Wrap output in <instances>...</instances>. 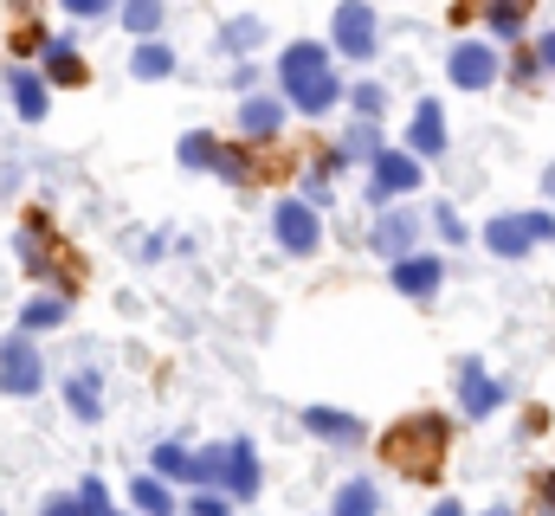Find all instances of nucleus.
<instances>
[{"label": "nucleus", "instance_id": "5701e85b", "mask_svg": "<svg viewBox=\"0 0 555 516\" xmlns=\"http://www.w3.org/2000/svg\"><path fill=\"white\" fill-rule=\"evenodd\" d=\"M175 46L168 39H137V52H130V78H142V85H162V78H175Z\"/></svg>", "mask_w": 555, "mask_h": 516}, {"label": "nucleus", "instance_id": "ea45409f", "mask_svg": "<svg viewBox=\"0 0 555 516\" xmlns=\"http://www.w3.org/2000/svg\"><path fill=\"white\" fill-rule=\"evenodd\" d=\"M78 498H85V511H91V516L111 511V491H104V478H85V485H78Z\"/></svg>", "mask_w": 555, "mask_h": 516}, {"label": "nucleus", "instance_id": "e433bc0d", "mask_svg": "<svg viewBox=\"0 0 555 516\" xmlns=\"http://www.w3.org/2000/svg\"><path fill=\"white\" fill-rule=\"evenodd\" d=\"M181 516H233V498H227V491H194V498L181 504Z\"/></svg>", "mask_w": 555, "mask_h": 516}, {"label": "nucleus", "instance_id": "09e8293b", "mask_svg": "<svg viewBox=\"0 0 555 516\" xmlns=\"http://www.w3.org/2000/svg\"><path fill=\"white\" fill-rule=\"evenodd\" d=\"M0 516H7V511H0Z\"/></svg>", "mask_w": 555, "mask_h": 516}, {"label": "nucleus", "instance_id": "2f4dec72", "mask_svg": "<svg viewBox=\"0 0 555 516\" xmlns=\"http://www.w3.org/2000/svg\"><path fill=\"white\" fill-rule=\"evenodd\" d=\"M117 20H124L130 39H155V26H162V0H124Z\"/></svg>", "mask_w": 555, "mask_h": 516}, {"label": "nucleus", "instance_id": "aec40b11", "mask_svg": "<svg viewBox=\"0 0 555 516\" xmlns=\"http://www.w3.org/2000/svg\"><path fill=\"white\" fill-rule=\"evenodd\" d=\"M304 433L323 439V446H362L369 439L362 413H343V407H304Z\"/></svg>", "mask_w": 555, "mask_h": 516}, {"label": "nucleus", "instance_id": "6ab92c4d", "mask_svg": "<svg viewBox=\"0 0 555 516\" xmlns=\"http://www.w3.org/2000/svg\"><path fill=\"white\" fill-rule=\"evenodd\" d=\"M46 46H52V33H46V20H39V13H13V20H7V33H0V52H7L13 65H39V59H46Z\"/></svg>", "mask_w": 555, "mask_h": 516}, {"label": "nucleus", "instance_id": "393cba45", "mask_svg": "<svg viewBox=\"0 0 555 516\" xmlns=\"http://www.w3.org/2000/svg\"><path fill=\"white\" fill-rule=\"evenodd\" d=\"M130 511H137V516H181V504H175L168 478L142 472V478H130Z\"/></svg>", "mask_w": 555, "mask_h": 516}, {"label": "nucleus", "instance_id": "37998d69", "mask_svg": "<svg viewBox=\"0 0 555 516\" xmlns=\"http://www.w3.org/2000/svg\"><path fill=\"white\" fill-rule=\"evenodd\" d=\"M433 516H465V504H459V498H439V504H433Z\"/></svg>", "mask_w": 555, "mask_h": 516}, {"label": "nucleus", "instance_id": "423d86ee", "mask_svg": "<svg viewBox=\"0 0 555 516\" xmlns=\"http://www.w3.org/2000/svg\"><path fill=\"white\" fill-rule=\"evenodd\" d=\"M272 240L284 258H317L323 253V207H310L304 194H284L272 207Z\"/></svg>", "mask_w": 555, "mask_h": 516}, {"label": "nucleus", "instance_id": "de8ad7c7", "mask_svg": "<svg viewBox=\"0 0 555 516\" xmlns=\"http://www.w3.org/2000/svg\"><path fill=\"white\" fill-rule=\"evenodd\" d=\"M104 516H117V511H104Z\"/></svg>", "mask_w": 555, "mask_h": 516}, {"label": "nucleus", "instance_id": "f3484780", "mask_svg": "<svg viewBox=\"0 0 555 516\" xmlns=\"http://www.w3.org/2000/svg\"><path fill=\"white\" fill-rule=\"evenodd\" d=\"M284 111H291L284 98H259V91H253V98H240L233 136H246V142H259V149H266V142H278V136H284Z\"/></svg>", "mask_w": 555, "mask_h": 516}, {"label": "nucleus", "instance_id": "58836bf2", "mask_svg": "<svg viewBox=\"0 0 555 516\" xmlns=\"http://www.w3.org/2000/svg\"><path fill=\"white\" fill-rule=\"evenodd\" d=\"M39 516H91V511H85V498H78V491H52V498L39 504Z\"/></svg>", "mask_w": 555, "mask_h": 516}, {"label": "nucleus", "instance_id": "4c0bfd02", "mask_svg": "<svg viewBox=\"0 0 555 516\" xmlns=\"http://www.w3.org/2000/svg\"><path fill=\"white\" fill-rule=\"evenodd\" d=\"M59 7H65L72 20H111V13H117L124 0H59Z\"/></svg>", "mask_w": 555, "mask_h": 516}, {"label": "nucleus", "instance_id": "c03bdc74", "mask_svg": "<svg viewBox=\"0 0 555 516\" xmlns=\"http://www.w3.org/2000/svg\"><path fill=\"white\" fill-rule=\"evenodd\" d=\"M543 201H550V207H555V162H550V168H543Z\"/></svg>", "mask_w": 555, "mask_h": 516}, {"label": "nucleus", "instance_id": "4be33fe9", "mask_svg": "<svg viewBox=\"0 0 555 516\" xmlns=\"http://www.w3.org/2000/svg\"><path fill=\"white\" fill-rule=\"evenodd\" d=\"M65 317H72V297H65V291H33V297L20 304V330H26V336H39V330L52 336V330H65Z\"/></svg>", "mask_w": 555, "mask_h": 516}, {"label": "nucleus", "instance_id": "f257e3e1", "mask_svg": "<svg viewBox=\"0 0 555 516\" xmlns=\"http://www.w3.org/2000/svg\"><path fill=\"white\" fill-rule=\"evenodd\" d=\"M375 452H382V465H388L395 478H408V485H439V478H446V452H452V413H433V407L401 413V420L375 439Z\"/></svg>", "mask_w": 555, "mask_h": 516}, {"label": "nucleus", "instance_id": "f704fd0d", "mask_svg": "<svg viewBox=\"0 0 555 516\" xmlns=\"http://www.w3.org/2000/svg\"><path fill=\"white\" fill-rule=\"evenodd\" d=\"M433 233H439L446 246H465V240H472V227L452 214V201H433Z\"/></svg>", "mask_w": 555, "mask_h": 516}, {"label": "nucleus", "instance_id": "7c9ffc66", "mask_svg": "<svg viewBox=\"0 0 555 516\" xmlns=\"http://www.w3.org/2000/svg\"><path fill=\"white\" fill-rule=\"evenodd\" d=\"M382 149H388V142H382V124H362V117H356V124L343 129V155H349V162H375Z\"/></svg>", "mask_w": 555, "mask_h": 516}, {"label": "nucleus", "instance_id": "0eeeda50", "mask_svg": "<svg viewBox=\"0 0 555 516\" xmlns=\"http://www.w3.org/2000/svg\"><path fill=\"white\" fill-rule=\"evenodd\" d=\"M420 188H426V162L408 155V149H382L369 162V207H395V201H408Z\"/></svg>", "mask_w": 555, "mask_h": 516}, {"label": "nucleus", "instance_id": "9d476101", "mask_svg": "<svg viewBox=\"0 0 555 516\" xmlns=\"http://www.w3.org/2000/svg\"><path fill=\"white\" fill-rule=\"evenodd\" d=\"M446 78H452L459 91H491V85L504 78V52H498L491 39H459V46L446 52Z\"/></svg>", "mask_w": 555, "mask_h": 516}, {"label": "nucleus", "instance_id": "b1692460", "mask_svg": "<svg viewBox=\"0 0 555 516\" xmlns=\"http://www.w3.org/2000/svg\"><path fill=\"white\" fill-rule=\"evenodd\" d=\"M65 407H72V420L98 426V420H104V382H98L91 369H78V375L65 382Z\"/></svg>", "mask_w": 555, "mask_h": 516}, {"label": "nucleus", "instance_id": "473e14b6", "mask_svg": "<svg viewBox=\"0 0 555 516\" xmlns=\"http://www.w3.org/2000/svg\"><path fill=\"white\" fill-rule=\"evenodd\" d=\"M362 124H382L388 117V85H349V98H343Z\"/></svg>", "mask_w": 555, "mask_h": 516}, {"label": "nucleus", "instance_id": "a19ab883", "mask_svg": "<svg viewBox=\"0 0 555 516\" xmlns=\"http://www.w3.org/2000/svg\"><path fill=\"white\" fill-rule=\"evenodd\" d=\"M253 85H259V72H253L246 59H233V91H246V98H253Z\"/></svg>", "mask_w": 555, "mask_h": 516}, {"label": "nucleus", "instance_id": "f8f14e48", "mask_svg": "<svg viewBox=\"0 0 555 516\" xmlns=\"http://www.w3.org/2000/svg\"><path fill=\"white\" fill-rule=\"evenodd\" d=\"M388 284L408 297V304H433L439 297V284H446V258L439 253H408L388 265Z\"/></svg>", "mask_w": 555, "mask_h": 516}, {"label": "nucleus", "instance_id": "7ed1b4c3", "mask_svg": "<svg viewBox=\"0 0 555 516\" xmlns=\"http://www.w3.org/2000/svg\"><path fill=\"white\" fill-rule=\"evenodd\" d=\"M550 240H555V207H524V214L485 220V253L491 258H530Z\"/></svg>", "mask_w": 555, "mask_h": 516}, {"label": "nucleus", "instance_id": "2eb2a0df", "mask_svg": "<svg viewBox=\"0 0 555 516\" xmlns=\"http://www.w3.org/2000/svg\"><path fill=\"white\" fill-rule=\"evenodd\" d=\"M7 98H13L20 124H46V111H52V85L39 65H7Z\"/></svg>", "mask_w": 555, "mask_h": 516}, {"label": "nucleus", "instance_id": "9b49d317", "mask_svg": "<svg viewBox=\"0 0 555 516\" xmlns=\"http://www.w3.org/2000/svg\"><path fill=\"white\" fill-rule=\"evenodd\" d=\"M259 485H266V472H259V446L240 433V439H227V459H220V491L233 498V504H253L259 498Z\"/></svg>", "mask_w": 555, "mask_h": 516}, {"label": "nucleus", "instance_id": "79ce46f5", "mask_svg": "<svg viewBox=\"0 0 555 516\" xmlns=\"http://www.w3.org/2000/svg\"><path fill=\"white\" fill-rule=\"evenodd\" d=\"M537 59H543V72L555 78V26L550 33H537Z\"/></svg>", "mask_w": 555, "mask_h": 516}, {"label": "nucleus", "instance_id": "39448f33", "mask_svg": "<svg viewBox=\"0 0 555 516\" xmlns=\"http://www.w3.org/2000/svg\"><path fill=\"white\" fill-rule=\"evenodd\" d=\"M446 20H452V26H472V20H478L491 39L517 46V39L530 33V20H537V0H452Z\"/></svg>", "mask_w": 555, "mask_h": 516}, {"label": "nucleus", "instance_id": "6e6552de", "mask_svg": "<svg viewBox=\"0 0 555 516\" xmlns=\"http://www.w3.org/2000/svg\"><path fill=\"white\" fill-rule=\"evenodd\" d=\"M0 394H7V400L46 394V356H39V343H33L26 330H13V336L0 343Z\"/></svg>", "mask_w": 555, "mask_h": 516}, {"label": "nucleus", "instance_id": "c9c22d12", "mask_svg": "<svg viewBox=\"0 0 555 516\" xmlns=\"http://www.w3.org/2000/svg\"><path fill=\"white\" fill-rule=\"evenodd\" d=\"M524 516H555V465H543L537 478H530V504Z\"/></svg>", "mask_w": 555, "mask_h": 516}, {"label": "nucleus", "instance_id": "cd10ccee", "mask_svg": "<svg viewBox=\"0 0 555 516\" xmlns=\"http://www.w3.org/2000/svg\"><path fill=\"white\" fill-rule=\"evenodd\" d=\"M330 516H382V491H375L369 478H349V485L336 491V504H330Z\"/></svg>", "mask_w": 555, "mask_h": 516}, {"label": "nucleus", "instance_id": "a18cd8bd", "mask_svg": "<svg viewBox=\"0 0 555 516\" xmlns=\"http://www.w3.org/2000/svg\"><path fill=\"white\" fill-rule=\"evenodd\" d=\"M7 7H13V13H39V0H7Z\"/></svg>", "mask_w": 555, "mask_h": 516}, {"label": "nucleus", "instance_id": "c85d7f7f", "mask_svg": "<svg viewBox=\"0 0 555 516\" xmlns=\"http://www.w3.org/2000/svg\"><path fill=\"white\" fill-rule=\"evenodd\" d=\"M504 72H511V85H517V91H537V85L550 78V72H543V59H537V39H517Z\"/></svg>", "mask_w": 555, "mask_h": 516}, {"label": "nucleus", "instance_id": "bb28decb", "mask_svg": "<svg viewBox=\"0 0 555 516\" xmlns=\"http://www.w3.org/2000/svg\"><path fill=\"white\" fill-rule=\"evenodd\" d=\"M253 46H266V20H259V13H240V20L220 26V52H227V59H246Z\"/></svg>", "mask_w": 555, "mask_h": 516}, {"label": "nucleus", "instance_id": "ddd939ff", "mask_svg": "<svg viewBox=\"0 0 555 516\" xmlns=\"http://www.w3.org/2000/svg\"><path fill=\"white\" fill-rule=\"evenodd\" d=\"M13 253H20V271H26V278H46V271H52L59 233H52V214H46V207H33V214L20 220V233H13Z\"/></svg>", "mask_w": 555, "mask_h": 516}, {"label": "nucleus", "instance_id": "49530a36", "mask_svg": "<svg viewBox=\"0 0 555 516\" xmlns=\"http://www.w3.org/2000/svg\"><path fill=\"white\" fill-rule=\"evenodd\" d=\"M485 516H517V511H511V504H491V511H485Z\"/></svg>", "mask_w": 555, "mask_h": 516}, {"label": "nucleus", "instance_id": "dca6fc26", "mask_svg": "<svg viewBox=\"0 0 555 516\" xmlns=\"http://www.w3.org/2000/svg\"><path fill=\"white\" fill-rule=\"evenodd\" d=\"M446 104L439 98H420L414 117H408V155H420V162H439L446 155Z\"/></svg>", "mask_w": 555, "mask_h": 516}, {"label": "nucleus", "instance_id": "412c9836", "mask_svg": "<svg viewBox=\"0 0 555 516\" xmlns=\"http://www.w3.org/2000/svg\"><path fill=\"white\" fill-rule=\"evenodd\" d=\"M214 175H220L227 188H259V142H246V136L220 142V162H214Z\"/></svg>", "mask_w": 555, "mask_h": 516}, {"label": "nucleus", "instance_id": "a878e982", "mask_svg": "<svg viewBox=\"0 0 555 516\" xmlns=\"http://www.w3.org/2000/svg\"><path fill=\"white\" fill-rule=\"evenodd\" d=\"M220 142H227V136H214V129H188V136L175 142V162H181V168H194V175H214Z\"/></svg>", "mask_w": 555, "mask_h": 516}, {"label": "nucleus", "instance_id": "1a4fd4ad", "mask_svg": "<svg viewBox=\"0 0 555 516\" xmlns=\"http://www.w3.org/2000/svg\"><path fill=\"white\" fill-rule=\"evenodd\" d=\"M452 387H459V413H465V420H491V413H504V400H511V387L498 382L478 356H459Z\"/></svg>", "mask_w": 555, "mask_h": 516}, {"label": "nucleus", "instance_id": "20e7f679", "mask_svg": "<svg viewBox=\"0 0 555 516\" xmlns=\"http://www.w3.org/2000/svg\"><path fill=\"white\" fill-rule=\"evenodd\" d=\"M330 52L349 59V65H369V59L382 52V13H375L369 0H343V7L330 13Z\"/></svg>", "mask_w": 555, "mask_h": 516}, {"label": "nucleus", "instance_id": "f03ea898", "mask_svg": "<svg viewBox=\"0 0 555 516\" xmlns=\"http://www.w3.org/2000/svg\"><path fill=\"white\" fill-rule=\"evenodd\" d=\"M278 98L297 111V117H330L349 91L336 78V52L323 39H291L278 52Z\"/></svg>", "mask_w": 555, "mask_h": 516}, {"label": "nucleus", "instance_id": "72a5a7b5", "mask_svg": "<svg viewBox=\"0 0 555 516\" xmlns=\"http://www.w3.org/2000/svg\"><path fill=\"white\" fill-rule=\"evenodd\" d=\"M46 278H52L65 297H78V291H85V265H78V253H72L65 240H59V253H52V271H46Z\"/></svg>", "mask_w": 555, "mask_h": 516}, {"label": "nucleus", "instance_id": "a211bd4d", "mask_svg": "<svg viewBox=\"0 0 555 516\" xmlns=\"http://www.w3.org/2000/svg\"><path fill=\"white\" fill-rule=\"evenodd\" d=\"M39 72H46L52 91H91V59H85L72 39H52L46 59H39Z\"/></svg>", "mask_w": 555, "mask_h": 516}, {"label": "nucleus", "instance_id": "c756f323", "mask_svg": "<svg viewBox=\"0 0 555 516\" xmlns=\"http://www.w3.org/2000/svg\"><path fill=\"white\" fill-rule=\"evenodd\" d=\"M149 472L168 478V485H175V478H194V452H188L181 439H162V446L149 452Z\"/></svg>", "mask_w": 555, "mask_h": 516}, {"label": "nucleus", "instance_id": "4468645a", "mask_svg": "<svg viewBox=\"0 0 555 516\" xmlns=\"http://www.w3.org/2000/svg\"><path fill=\"white\" fill-rule=\"evenodd\" d=\"M369 246L388 258V265H395V258H408V253H420V214H414V207H382V214H375Z\"/></svg>", "mask_w": 555, "mask_h": 516}]
</instances>
